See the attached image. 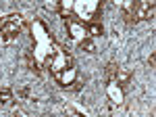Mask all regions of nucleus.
Returning a JSON list of instances; mask_svg holds the SVG:
<instances>
[{
  "label": "nucleus",
  "mask_w": 156,
  "mask_h": 117,
  "mask_svg": "<svg viewBox=\"0 0 156 117\" xmlns=\"http://www.w3.org/2000/svg\"><path fill=\"white\" fill-rule=\"evenodd\" d=\"M25 27L27 23H25L23 15H19V13L0 17V44H12L25 32Z\"/></svg>",
  "instance_id": "1"
},
{
  "label": "nucleus",
  "mask_w": 156,
  "mask_h": 117,
  "mask_svg": "<svg viewBox=\"0 0 156 117\" xmlns=\"http://www.w3.org/2000/svg\"><path fill=\"white\" fill-rule=\"evenodd\" d=\"M100 13H102V0H73L71 15L83 23L96 21Z\"/></svg>",
  "instance_id": "2"
},
{
  "label": "nucleus",
  "mask_w": 156,
  "mask_h": 117,
  "mask_svg": "<svg viewBox=\"0 0 156 117\" xmlns=\"http://www.w3.org/2000/svg\"><path fill=\"white\" fill-rule=\"evenodd\" d=\"M69 65H73L71 55H69L62 46L54 44V50L44 58V65H42V67H48L50 73H52V75H56V73H60L62 69H67Z\"/></svg>",
  "instance_id": "3"
},
{
  "label": "nucleus",
  "mask_w": 156,
  "mask_h": 117,
  "mask_svg": "<svg viewBox=\"0 0 156 117\" xmlns=\"http://www.w3.org/2000/svg\"><path fill=\"white\" fill-rule=\"evenodd\" d=\"M54 80H56L62 88H67V90H79V88L83 86L81 77H79V71H77V67H75V63L69 65L67 69H62L60 73H56Z\"/></svg>",
  "instance_id": "4"
},
{
  "label": "nucleus",
  "mask_w": 156,
  "mask_h": 117,
  "mask_svg": "<svg viewBox=\"0 0 156 117\" xmlns=\"http://www.w3.org/2000/svg\"><path fill=\"white\" fill-rule=\"evenodd\" d=\"M62 17H65V23H67L69 38H71L75 44H79V42H83L85 38H90V34H87V25H85L83 21L75 19L73 15H62Z\"/></svg>",
  "instance_id": "5"
},
{
  "label": "nucleus",
  "mask_w": 156,
  "mask_h": 117,
  "mask_svg": "<svg viewBox=\"0 0 156 117\" xmlns=\"http://www.w3.org/2000/svg\"><path fill=\"white\" fill-rule=\"evenodd\" d=\"M125 90H127V88H123V86L117 84L115 80L106 82V96H108V100H110L112 105H121V103L125 100Z\"/></svg>",
  "instance_id": "6"
},
{
  "label": "nucleus",
  "mask_w": 156,
  "mask_h": 117,
  "mask_svg": "<svg viewBox=\"0 0 156 117\" xmlns=\"http://www.w3.org/2000/svg\"><path fill=\"white\" fill-rule=\"evenodd\" d=\"M115 82L121 84L123 88H127V86L131 84V71L127 69V67H123V65H117V71H115Z\"/></svg>",
  "instance_id": "7"
},
{
  "label": "nucleus",
  "mask_w": 156,
  "mask_h": 117,
  "mask_svg": "<svg viewBox=\"0 0 156 117\" xmlns=\"http://www.w3.org/2000/svg\"><path fill=\"white\" fill-rule=\"evenodd\" d=\"M87 25V34H90V38H98V36H102V32H104V29H102V23H100V21H90V23H85Z\"/></svg>",
  "instance_id": "8"
},
{
  "label": "nucleus",
  "mask_w": 156,
  "mask_h": 117,
  "mask_svg": "<svg viewBox=\"0 0 156 117\" xmlns=\"http://www.w3.org/2000/svg\"><path fill=\"white\" fill-rule=\"evenodd\" d=\"M77 48H79V50H83V52H90V55H92V52H96L94 38H85L83 42H79V44H77Z\"/></svg>",
  "instance_id": "9"
},
{
  "label": "nucleus",
  "mask_w": 156,
  "mask_h": 117,
  "mask_svg": "<svg viewBox=\"0 0 156 117\" xmlns=\"http://www.w3.org/2000/svg\"><path fill=\"white\" fill-rule=\"evenodd\" d=\"M12 100V90L11 88H0V105H11Z\"/></svg>",
  "instance_id": "10"
},
{
  "label": "nucleus",
  "mask_w": 156,
  "mask_h": 117,
  "mask_svg": "<svg viewBox=\"0 0 156 117\" xmlns=\"http://www.w3.org/2000/svg\"><path fill=\"white\" fill-rule=\"evenodd\" d=\"M115 71H117V63H108L106 69H104V82L115 80Z\"/></svg>",
  "instance_id": "11"
},
{
  "label": "nucleus",
  "mask_w": 156,
  "mask_h": 117,
  "mask_svg": "<svg viewBox=\"0 0 156 117\" xmlns=\"http://www.w3.org/2000/svg\"><path fill=\"white\" fill-rule=\"evenodd\" d=\"M148 65H150V67H154V65H156V52H152V55H150V58H148Z\"/></svg>",
  "instance_id": "12"
}]
</instances>
